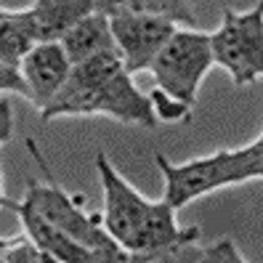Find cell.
Returning a JSON list of instances; mask_svg holds the SVG:
<instances>
[{
  "mask_svg": "<svg viewBox=\"0 0 263 263\" xmlns=\"http://www.w3.org/2000/svg\"><path fill=\"white\" fill-rule=\"evenodd\" d=\"M96 170L104 189V226L122 250H128V263L130 255L165 247L194 229L178 226L176 210L165 199L152 202L136 186H130L104 152L96 154Z\"/></svg>",
  "mask_w": 263,
  "mask_h": 263,
  "instance_id": "6da1fadb",
  "label": "cell"
},
{
  "mask_svg": "<svg viewBox=\"0 0 263 263\" xmlns=\"http://www.w3.org/2000/svg\"><path fill=\"white\" fill-rule=\"evenodd\" d=\"M0 90H11V93H22L27 99V88L19 74V67H11L6 61H0Z\"/></svg>",
  "mask_w": 263,
  "mask_h": 263,
  "instance_id": "9a60e30c",
  "label": "cell"
},
{
  "mask_svg": "<svg viewBox=\"0 0 263 263\" xmlns=\"http://www.w3.org/2000/svg\"><path fill=\"white\" fill-rule=\"evenodd\" d=\"M154 160L165 181L162 199L173 210H181L215 189L263 178V138L258 136L239 149H215L208 157H197L183 165L170 162L165 154H157Z\"/></svg>",
  "mask_w": 263,
  "mask_h": 263,
  "instance_id": "3957f363",
  "label": "cell"
},
{
  "mask_svg": "<svg viewBox=\"0 0 263 263\" xmlns=\"http://www.w3.org/2000/svg\"><path fill=\"white\" fill-rule=\"evenodd\" d=\"M32 45L35 40L24 24V13L0 8V61H6L11 67H19L22 56Z\"/></svg>",
  "mask_w": 263,
  "mask_h": 263,
  "instance_id": "7c38bea8",
  "label": "cell"
},
{
  "mask_svg": "<svg viewBox=\"0 0 263 263\" xmlns=\"http://www.w3.org/2000/svg\"><path fill=\"white\" fill-rule=\"evenodd\" d=\"M90 115H104L117 122H125V125H138L146 130L160 125L152 112L149 96L136 88L133 74L125 69L96 85L61 88L53 96V101L40 109V117L45 122L59 117H90Z\"/></svg>",
  "mask_w": 263,
  "mask_h": 263,
  "instance_id": "277c9868",
  "label": "cell"
},
{
  "mask_svg": "<svg viewBox=\"0 0 263 263\" xmlns=\"http://www.w3.org/2000/svg\"><path fill=\"white\" fill-rule=\"evenodd\" d=\"M90 11H96L93 0H32V6L22 8L35 43H59Z\"/></svg>",
  "mask_w": 263,
  "mask_h": 263,
  "instance_id": "30bf717a",
  "label": "cell"
},
{
  "mask_svg": "<svg viewBox=\"0 0 263 263\" xmlns=\"http://www.w3.org/2000/svg\"><path fill=\"white\" fill-rule=\"evenodd\" d=\"M213 67L229 72L234 85H250L263 74V6L253 11L223 8L221 27L210 35Z\"/></svg>",
  "mask_w": 263,
  "mask_h": 263,
  "instance_id": "8992f818",
  "label": "cell"
},
{
  "mask_svg": "<svg viewBox=\"0 0 263 263\" xmlns=\"http://www.w3.org/2000/svg\"><path fill=\"white\" fill-rule=\"evenodd\" d=\"M59 43H61V48H64V53H67V59L72 61V64L85 61V59L96 56L101 51L115 48L109 16H106L104 11H90L88 16L77 22Z\"/></svg>",
  "mask_w": 263,
  "mask_h": 263,
  "instance_id": "8fae6325",
  "label": "cell"
},
{
  "mask_svg": "<svg viewBox=\"0 0 263 263\" xmlns=\"http://www.w3.org/2000/svg\"><path fill=\"white\" fill-rule=\"evenodd\" d=\"M8 210H13L19 215V221L24 226V234L32 239L45 255H51V260L56 263H99L96 253L90 247L74 242L72 237H67L61 229H56L51 221H45L40 213H35L32 208H27L24 202H6Z\"/></svg>",
  "mask_w": 263,
  "mask_h": 263,
  "instance_id": "9c48e42d",
  "label": "cell"
},
{
  "mask_svg": "<svg viewBox=\"0 0 263 263\" xmlns=\"http://www.w3.org/2000/svg\"><path fill=\"white\" fill-rule=\"evenodd\" d=\"M0 260L3 263H53L51 255H45L29 237H11Z\"/></svg>",
  "mask_w": 263,
  "mask_h": 263,
  "instance_id": "5bb4252c",
  "label": "cell"
},
{
  "mask_svg": "<svg viewBox=\"0 0 263 263\" xmlns=\"http://www.w3.org/2000/svg\"><path fill=\"white\" fill-rule=\"evenodd\" d=\"M6 202H8V197L3 192V170H0V208H6Z\"/></svg>",
  "mask_w": 263,
  "mask_h": 263,
  "instance_id": "e0dca14e",
  "label": "cell"
},
{
  "mask_svg": "<svg viewBox=\"0 0 263 263\" xmlns=\"http://www.w3.org/2000/svg\"><path fill=\"white\" fill-rule=\"evenodd\" d=\"M146 96H149L152 112H154V117H157L160 125L162 122H170V125H173V122H186L192 117V106L173 99L170 93H165L162 88H152Z\"/></svg>",
  "mask_w": 263,
  "mask_h": 263,
  "instance_id": "4fadbf2b",
  "label": "cell"
},
{
  "mask_svg": "<svg viewBox=\"0 0 263 263\" xmlns=\"http://www.w3.org/2000/svg\"><path fill=\"white\" fill-rule=\"evenodd\" d=\"M146 69L154 74L157 88H162L165 93L189 104L194 109L199 85H202L205 74L213 69L210 35L178 27L157 51V56L152 59V64Z\"/></svg>",
  "mask_w": 263,
  "mask_h": 263,
  "instance_id": "5b68a950",
  "label": "cell"
},
{
  "mask_svg": "<svg viewBox=\"0 0 263 263\" xmlns=\"http://www.w3.org/2000/svg\"><path fill=\"white\" fill-rule=\"evenodd\" d=\"M29 154L35 157L37 167L43 170L45 181L29 178L27 192L22 202L27 208H32L35 213H40L45 221H51L56 229H61L67 237H72L74 242H80L85 247L96 253L99 263H128V250L109 237V231L104 226V215L101 213H88L85 197L83 194H69L59 186V181L53 176V170L48 167V160L43 157V152L37 146L35 138H27Z\"/></svg>",
  "mask_w": 263,
  "mask_h": 263,
  "instance_id": "7a4b0ae2",
  "label": "cell"
},
{
  "mask_svg": "<svg viewBox=\"0 0 263 263\" xmlns=\"http://www.w3.org/2000/svg\"><path fill=\"white\" fill-rule=\"evenodd\" d=\"M13 136V109L8 101H0V146L8 144Z\"/></svg>",
  "mask_w": 263,
  "mask_h": 263,
  "instance_id": "2e32d148",
  "label": "cell"
},
{
  "mask_svg": "<svg viewBox=\"0 0 263 263\" xmlns=\"http://www.w3.org/2000/svg\"><path fill=\"white\" fill-rule=\"evenodd\" d=\"M72 61L67 59L61 43H35L22 61H19V74L27 88V99L37 106H48L53 96L61 90L67 74H69Z\"/></svg>",
  "mask_w": 263,
  "mask_h": 263,
  "instance_id": "ba28073f",
  "label": "cell"
},
{
  "mask_svg": "<svg viewBox=\"0 0 263 263\" xmlns=\"http://www.w3.org/2000/svg\"><path fill=\"white\" fill-rule=\"evenodd\" d=\"M6 245H8V239H3V237H0V255H3V250H6Z\"/></svg>",
  "mask_w": 263,
  "mask_h": 263,
  "instance_id": "ac0fdd59",
  "label": "cell"
},
{
  "mask_svg": "<svg viewBox=\"0 0 263 263\" xmlns=\"http://www.w3.org/2000/svg\"><path fill=\"white\" fill-rule=\"evenodd\" d=\"M115 37V48L122 56L125 72L136 74L144 72L157 51L167 43V37L178 29L176 22L165 16H154V13H130V11H117L106 13Z\"/></svg>",
  "mask_w": 263,
  "mask_h": 263,
  "instance_id": "52a82bcc",
  "label": "cell"
}]
</instances>
